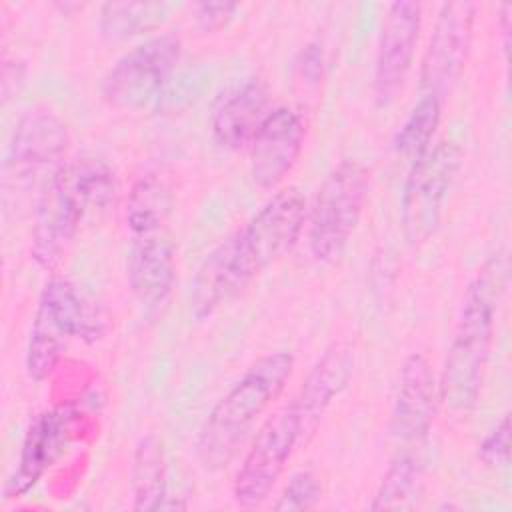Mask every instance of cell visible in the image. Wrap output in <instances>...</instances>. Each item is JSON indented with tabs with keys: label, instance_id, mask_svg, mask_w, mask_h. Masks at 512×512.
<instances>
[{
	"label": "cell",
	"instance_id": "30bf717a",
	"mask_svg": "<svg viewBox=\"0 0 512 512\" xmlns=\"http://www.w3.org/2000/svg\"><path fill=\"white\" fill-rule=\"evenodd\" d=\"M422 22V6L418 2H392L382 18L376 66L374 94L378 104L392 102L404 88L414 62Z\"/></svg>",
	"mask_w": 512,
	"mask_h": 512
},
{
	"label": "cell",
	"instance_id": "d6986e66",
	"mask_svg": "<svg viewBox=\"0 0 512 512\" xmlns=\"http://www.w3.org/2000/svg\"><path fill=\"white\" fill-rule=\"evenodd\" d=\"M352 368L354 356L344 344H334L328 348L312 366L298 394L290 402L300 422L302 442H306L308 436L316 432L332 400L346 388L352 376Z\"/></svg>",
	"mask_w": 512,
	"mask_h": 512
},
{
	"label": "cell",
	"instance_id": "52a82bcc",
	"mask_svg": "<svg viewBox=\"0 0 512 512\" xmlns=\"http://www.w3.org/2000/svg\"><path fill=\"white\" fill-rule=\"evenodd\" d=\"M298 442H302L300 422L292 404H286L254 434L234 478V502L242 508L260 506L280 480Z\"/></svg>",
	"mask_w": 512,
	"mask_h": 512
},
{
	"label": "cell",
	"instance_id": "83f0119b",
	"mask_svg": "<svg viewBox=\"0 0 512 512\" xmlns=\"http://www.w3.org/2000/svg\"><path fill=\"white\" fill-rule=\"evenodd\" d=\"M234 2H200L194 6V20L204 32H218L234 18Z\"/></svg>",
	"mask_w": 512,
	"mask_h": 512
},
{
	"label": "cell",
	"instance_id": "9c48e42d",
	"mask_svg": "<svg viewBox=\"0 0 512 512\" xmlns=\"http://www.w3.org/2000/svg\"><path fill=\"white\" fill-rule=\"evenodd\" d=\"M474 10V4L464 0L442 4L422 58L420 86L424 94L442 100L462 76L472 42Z\"/></svg>",
	"mask_w": 512,
	"mask_h": 512
},
{
	"label": "cell",
	"instance_id": "ffe728a7",
	"mask_svg": "<svg viewBox=\"0 0 512 512\" xmlns=\"http://www.w3.org/2000/svg\"><path fill=\"white\" fill-rule=\"evenodd\" d=\"M60 174L68 188L84 208L90 212H104L116 200L118 184L114 170L96 156H82L60 166Z\"/></svg>",
	"mask_w": 512,
	"mask_h": 512
},
{
	"label": "cell",
	"instance_id": "603a6c76",
	"mask_svg": "<svg viewBox=\"0 0 512 512\" xmlns=\"http://www.w3.org/2000/svg\"><path fill=\"white\" fill-rule=\"evenodd\" d=\"M166 14L160 2H108L100 8V34L108 40H126L156 28Z\"/></svg>",
	"mask_w": 512,
	"mask_h": 512
},
{
	"label": "cell",
	"instance_id": "4fadbf2b",
	"mask_svg": "<svg viewBox=\"0 0 512 512\" xmlns=\"http://www.w3.org/2000/svg\"><path fill=\"white\" fill-rule=\"evenodd\" d=\"M66 148L68 132L64 122L50 110H28L16 124L6 158V176L16 182L34 178L48 168L58 170Z\"/></svg>",
	"mask_w": 512,
	"mask_h": 512
},
{
	"label": "cell",
	"instance_id": "f1b7e54d",
	"mask_svg": "<svg viewBox=\"0 0 512 512\" xmlns=\"http://www.w3.org/2000/svg\"><path fill=\"white\" fill-rule=\"evenodd\" d=\"M300 72L310 82H316L322 74V50L318 44H308L300 54Z\"/></svg>",
	"mask_w": 512,
	"mask_h": 512
},
{
	"label": "cell",
	"instance_id": "7c38bea8",
	"mask_svg": "<svg viewBox=\"0 0 512 512\" xmlns=\"http://www.w3.org/2000/svg\"><path fill=\"white\" fill-rule=\"evenodd\" d=\"M306 220V198L296 186L276 192L242 228L240 238L258 272L296 244Z\"/></svg>",
	"mask_w": 512,
	"mask_h": 512
},
{
	"label": "cell",
	"instance_id": "4316f807",
	"mask_svg": "<svg viewBox=\"0 0 512 512\" xmlns=\"http://www.w3.org/2000/svg\"><path fill=\"white\" fill-rule=\"evenodd\" d=\"M478 458L488 466L508 464V458H510V416L508 414H504L502 420L480 442Z\"/></svg>",
	"mask_w": 512,
	"mask_h": 512
},
{
	"label": "cell",
	"instance_id": "6da1fadb",
	"mask_svg": "<svg viewBox=\"0 0 512 512\" xmlns=\"http://www.w3.org/2000/svg\"><path fill=\"white\" fill-rule=\"evenodd\" d=\"M506 276L504 256L494 254L466 288L438 382V396L452 412H466L478 400Z\"/></svg>",
	"mask_w": 512,
	"mask_h": 512
},
{
	"label": "cell",
	"instance_id": "ba28073f",
	"mask_svg": "<svg viewBox=\"0 0 512 512\" xmlns=\"http://www.w3.org/2000/svg\"><path fill=\"white\" fill-rule=\"evenodd\" d=\"M258 274L238 230L232 232L214 246L198 266L190 282V314L196 320L210 318L236 298Z\"/></svg>",
	"mask_w": 512,
	"mask_h": 512
},
{
	"label": "cell",
	"instance_id": "cb8c5ba5",
	"mask_svg": "<svg viewBox=\"0 0 512 512\" xmlns=\"http://www.w3.org/2000/svg\"><path fill=\"white\" fill-rule=\"evenodd\" d=\"M422 468L414 454L398 456L380 480L370 510H406L420 494Z\"/></svg>",
	"mask_w": 512,
	"mask_h": 512
},
{
	"label": "cell",
	"instance_id": "277c9868",
	"mask_svg": "<svg viewBox=\"0 0 512 512\" xmlns=\"http://www.w3.org/2000/svg\"><path fill=\"white\" fill-rule=\"evenodd\" d=\"M370 192V170L352 158L324 178L308 220V244L316 260L336 262L348 248Z\"/></svg>",
	"mask_w": 512,
	"mask_h": 512
},
{
	"label": "cell",
	"instance_id": "8fae6325",
	"mask_svg": "<svg viewBox=\"0 0 512 512\" xmlns=\"http://www.w3.org/2000/svg\"><path fill=\"white\" fill-rule=\"evenodd\" d=\"M84 218V208L58 168L42 186L34 208L30 252L40 268L54 270L62 262Z\"/></svg>",
	"mask_w": 512,
	"mask_h": 512
},
{
	"label": "cell",
	"instance_id": "8992f818",
	"mask_svg": "<svg viewBox=\"0 0 512 512\" xmlns=\"http://www.w3.org/2000/svg\"><path fill=\"white\" fill-rule=\"evenodd\" d=\"M460 156L452 140H440L412 162L400 200L402 228L410 244L426 242L438 228Z\"/></svg>",
	"mask_w": 512,
	"mask_h": 512
},
{
	"label": "cell",
	"instance_id": "44dd1931",
	"mask_svg": "<svg viewBox=\"0 0 512 512\" xmlns=\"http://www.w3.org/2000/svg\"><path fill=\"white\" fill-rule=\"evenodd\" d=\"M132 498L134 510L164 508L166 498V460L162 442L148 434L140 438L132 456Z\"/></svg>",
	"mask_w": 512,
	"mask_h": 512
},
{
	"label": "cell",
	"instance_id": "ac0fdd59",
	"mask_svg": "<svg viewBox=\"0 0 512 512\" xmlns=\"http://www.w3.org/2000/svg\"><path fill=\"white\" fill-rule=\"evenodd\" d=\"M128 286L138 304L156 312L168 300L176 280V252L166 234L136 236L126 264Z\"/></svg>",
	"mask_w": 512,
	"mask_h": 512
},
{
	"label": "cell",
	"instance_id": "d4e9b609",
	"mask_svg": "<svg viewBox=\"0 0 512 512\" xmlns=\"http://www.w3.org/2000/svg\"><path fill=\"white\" fill-rule=\"evenodd\" d=\"M440 110V98L424 94L398 126L392 140L394 150L412 162L422 156L432 146V138L440 124Z\"/></svg>",
	"mask_w": 512,
	"mask_h": 512
},
{
	"label": "cell",
	"instance_id": "f546056e",
	"mask_svg": "<svg viewBox=\"0 0 512 512\" xmlns=\"http://www.w3.org/2000/svg\"><path fill=\"white\" fill-rule=\"evenodd\" d=\"M510 12L512 6L504 4L502 6V14H500V28H502V36H504V50L508 52V44H510Z\"/></svg>",
	"mask_w": 512,
	"mask_h": 512
},
{
	"label": "cell",
	"instance_id": "484cf974",
	"mask_svg": "<svg viewBox=\"0 0 512 512\" xmlns=\"http://www.w3.org/2000/svg\"><path fill=\"white\" fill-rule=\"evenodd\" d=\"M322 496V486L312 472H298L284 486L278 496L274 510H310L318 504Z\"/></svg>",
	"mask_w": 512,
	"mask_h": 512
},
{
	"label": "cell",
	"instance_id": "7a4b0ae2",
	"mask_svg": "<svg viewBox=\"0 0 512 512\" xmlns=\"http://www.w3.org/2000/svg\"><path fill=\"white\" fill-rule=\"evenodd\" d=\"M294 358L288 352L260 356L214 404L196 436V458L206 470L226 468L250 438L256 422L282 394Z\"/></svg>",
	"mask_w": 512,
	"mask_h": 512
},
{
	"label": "cell",
	"instance_id": "3957f363",
	"mask_svg": "<svg viewBox=\"0 0 512 512\" xmlns=\"http://www.w3.org/2000/svg\"><path fill=\"white\" fill-rule=\"evenodd\" d=\"M106 330L102 310L86 300L78 288L54 276L46 282L32 320L26 346V370L36 382L46 380L58 366L70 338L96 342Z\"/></svg>",
	"mask_w": 512,
	"mask_h": 512
},
{
	"label": "cell",
	"instance_id": "e0dca14e",
	"mask_svg": "<svg viewBox=\"0 0 512 512\" xmlns=\"http://www.w3.org/2000/svg\"><path fill=\"white\" fill-rule=\"evenodd\" d=\"M268 116V92L262 80L244 78L218 96L210 114V132L218 146L242 150L250 146Z\"/></svg>",
	"mask_w": 512,
	"mask_h": 512
},
{
	"label": "cell",
	"instance_id": "2e32d148",
	"mask_svg": "<svg viewBox=\"0 0 512 512\" xmlns=\"http://www.w3.org/2000/svg\"><path fill=\"white\" fill-rule=\"evenodd\" d=\"M438 400V384L430 362L422 354L412 352L400 368L390 416L392 434L402 442L422 440L430 432Z\"/></svg>",
	"mask_w": 512,
	"mask_h": 512
},
{
	"label": "cell",
	"instance_id": "5bb4252c",
	"mask_svg": "<svg viewBox=\"0 0 512 512\" xmlns=\"http://www.w3.org/2000/svg\"><path fill=\"white\" fill-rule=\"evenodd\" d=\"M304 146V122L298 112L278 106L268 112L250 142V172L260 188H276L294 168Z\"/></svg>",
	"mask_w": 512,
	"mask_h": 512
},
{
	"label": "cell",
	"instance_id": "9a60e30c",
	"mask_svg": "<svg viewBox=\"0 0 512 512\" xmlns=\"http://www.w3.org/2000/svg\"><path fill=\"white\" fill-rule=\"evenodd\" d=\"M74 410L60 406L46 410L34 418L24 436L18 464L4 484V498L24 496L44 472L64 452V444L70 440Z\"/></svg>",
	"mask_w": 512,
	"mask_h": 512
},
{
	"label": "cell",
	"instance_id": "7402d4cb",
	"mask_svg": "<svg viewBox=\"0 0 512 512\" xmlns=\"http://www.w3.org/2000/svg\"><path fill=\"white\" fill-rule=\"evenodd\" d=\"M172 210V194L164 180L154 174L138 178L126 200V226L136 236L160 232Z\"/></svg>",
	"mask_w": 512,
	"mask_h": 512
},
{
	"label": "cell",
	"instance_id": "5b68a950",
	"mask_svg": "<svg viewBox=\"0 0 512 512\" xmlns=\"http://www.w3.org/2000/svg\"><path fill=\"white\" fill-rule=\"evenodd\" d=\"M182 56L176 34H156L120 56L100 82L102 98L118 110H142L158 100Z\"/></svg>",
	"mask_w": 512,
	"mask_h": 512
}]
</instances>
